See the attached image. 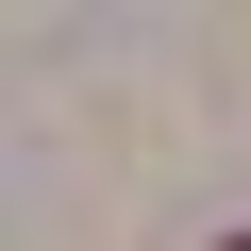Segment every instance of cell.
<instances>
[{"mask_svg":"<svg viewBox=\"0 0 251 251\" xmlns=\"http://www.w3.org/2000/svg\"><path fill=\"white\" fill-rule=\"evenodd\" d=\"M218 251H251V234H218Z\"/></svg>","mask_w":251,"mask_h":251,"instance_id":"obj_1","label":"cell"}]
</instances>
